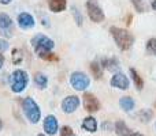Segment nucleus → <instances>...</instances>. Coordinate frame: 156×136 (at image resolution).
<instances>
[{
  "mask_svg": "<svg viewBox=\"0 0 156 136\" xmlns=\"http://www.w3.org/2000/svg\"><path fill=\"white\" fill-rule=\"evenodd\" d=\"M97 121H96V118L94 117H92V116H89V117H86V118H83V121H82V128L85 129L86 132H96L97 131Z\"/></svg>",
  "mask_w": 156,
  "mask_h": 136,
  "instance_id": "obj_14",
  "label": "nucleus"
},
{
  "mask_svg": "<svg viewBox=\"0 0 156 136\" xmlns=\"http://www.w3.org/2000/svg\"><path fill=\"white\" fill-rule=\"evenodd\" d=\"M130 76H132L133 83H134L136 88H137L138 91L143 90V87H144V80H143V78L140 76V74H138V72L136 71L134 68H130Z\"/></svg>",
  "mask_w": 156,
  "mask_h": 136,
  "instance_id": "obj_17",
  "label": "nucleus"
},
{
  "mask_svg": "<svg viewBox=\"0 0 156 136\" xmlns=\"http://www.w3.org/2000/svg\"><path fill=\"white\" fill-rule=\"evenodd\" d=\"M137 136H144V135H140V134H137Z\"/></svg>",
  "mask_w": 156,
  "mask_h": 136,
  "instance_id": "obj_34",
  "label": "nucleus"
},
{
  "mask_svg": "<svg viewBox=\"0 0 156 136\" xmlns=\"http://www.w3.org/2000/svg\"><path fill=\"white\" fill-rule=\"evenodd\" d=\"M30 44H32L34 52L37 53V56L41 57V59H44L48 53H51V51L55 46L54 41H52L51 38H48L47 35H44V34L34 35V37L32 38V41H30Z\"/></svg>",
  "mask_w": 156,
  "mask_h": 136,
  "instance_id": "obj_2",
  "label": "nucleus"
},
{
  "mask_svg": "<svg viewBox=\"0 0 156 136\" xmlns=\"http://www.w3.org/2000/svg\"><path fill=\"white\" fill-rule=\"evenodd\" d=\"M119 106H121L122 110H125V112H132L136 106V102L132 97H122V98L119 99Z\"/></svg>",
  "mask_w": 156,
  "mask_h": 136,
  "instance_id": "obj_15",
  "label": "nucleus"
},
{
  "mask_svg": "<svg viewBox=\"0 0 156 136\" xmlns=\"http://www.w3.org/2000/svg\"><path fill=\"white\" fill-rule=\"evenodd\" d=\"M130 2H132L133 7L136 8L137 12L143 14L148 10V3H147V0H130Z\"/></svg>",
  "mask_w": 156,
  "mask_h": 136,
  "instance_id": "obj_21",
  "label": "nucleus"
},
{
  "mask_svg": "<svg viewBox=\"0 0 156 136\" xmlns=\"http://www.w3.org/2000/svg\"><path fill=\"white\" fill-rule=\"evenodd\" d=\"M110 33L112 35L114 41H115L116 46H118L121 51H127V49L132 48V45L134 44V37L130 32H127L126 29H122V27H115L112 26L110 29Z\"/></svg>",
  "mask_w": 156,
  "mask_h": 136,
  "instance_id": "obj_1",
  "label": "nucleus"
},
{
  "mask_svg": "<svg viewBox=\"0 0 156 136\" xmlns=\"http://www.w3.org/2000/svg\"><path fill=\"white\" fill-rule=\"evenodd\" d=\"M82 102L83 108L88 110L89 113H94L100 109V102L96 98V95H93L92 93H85L82 95Z\"/></svg>",
  "mask_w": 156,
  "mask_h": 136,
  "instance_id": "obj_7",
  "label": "nucleus"
},
{
  "mask_svg": "<svg viewBox=\"0 0 156 136\" xmlns=\"http://www.w3.org/2000/svg\"><path fill=\"white\" fill-rule=\"evenodd\" d=\"M60 136H76V134H74L73 128L69 125H65L60 128Z\"/></svg>",
  "mask_w": 156,
  "mask_h": 136,
  "instance_id": "obj_25",
  "label": "nucleus"
},
{
  "mask_svg": "<svg viewBox=\"0 0 156 136\" xmlns=\"http://www.w3.org/2000/svg\"><path fill=\"white\" fill-rule=\"evenodd\" d=\"M147 52L149 55L156 56V38H151L147 41Z\"/></svg>",
  "mask_w": 156,
  "mask_h": 136,
  "instance_id": "obj_23",
  "label": "nucleus"
},
{
  "mask_svg": "<svg viewBox=\"0 0 156 136\" xmlns=\"http://www.w3.org/2000/svg\"><path fill=\"white\" fill-rule=\"evenodd\" d=\"M151 5H152V8H154V10L156 11V0H154V2L151 3Z\"/></svg>",
  "mask_w": 156,
  "mask_h": 136,
  "instance_id": "obj_30",
  "label": "nucleus"
},
{
  "mask_svg": "<svg viewBox=\"0 0 156 136\" xmlns=\"http://www.w3.org/2000/svg\"><path fill=\"white\" fill-rule=\"evenodd\" d=\"M48 5L52 12H62L67 7V2L66 0H48Z\"/></svg>",
  "mask_w": 156,
  "mask_h": 136,
  "instance_id": "obj_13",
  "label": "nucleus"
},
{
  "mask_svg": "<svg viewBox=\"0 0 156 136\" xmlns=\"http://www.w3.org/2000/svg\"><path fill=\"white\" fill-rule=\"evenodd\" d=\"M8 49V42L5 40H0V52H4Z\"/></svg>",
  "mask_w": 156,
  "mask_h": 136,
  "instance_id": "obj_26",
  "label": "nucleus"
},
{
  "mask_svg": "<svg viewBox=\"0 0 156 136\" xmlns=\"http://www.w3.org/2000/svg\"><path fill=\"white\" fill-rule=\"evenodd\" d=\"M152 116H154V112L149 110V109H144V110L140 112V118H141L143 123H149L151 118H152Z\"/></svg>",
  "mask_w": 156,
  "mask_h": 136,
  "instance_id": "obj_22",
  "label": "nucleus"
},
{
  "mask_svg": "<svg viewBox=\"0 0 156 136\" xmlns=\"http://www.w3.org/2000/svg\"><path fill=\"white\" fill-rule=\"evenodd\" d=\"M12 0H0V4H10Z\"/></svg>",
  "mask_w": 156,
  "mask_h": 136,
  "instance_id": "obj_29",
  "label": "nucleus"
},
{
  "mask_svg": "<svg viewBox=\"0 0 156 136\" xmlns=\"http://www.w3.org/2000/svg\"><path fill=\"white\" fill-rule=\"evenodd\" d=\"M2 128H3V121L0 120V129H2Z\"/></svg>",
  "mask_w": 156,
  "mask_h": 136,
  "instance_id": "obj_32",
  "label": "nucleus"
},
{
  "mask_svg": "<svg viewBox=\"0 0 156 136\" xmlns=\"http://www.w3.org/2000/svg\"><path fill=\"white\" fill-rule=\"evenodd\" d=\"M44 60H48V61H58V56H55L54 53H48L45 57H44Z\"/></svg>",
  "mask_w": 156,
  "mask_h": 136,
  "instance_id": "obj_27",
  "label": "nucleus"
},
{
  "mask_svg": "<svg viewBox=\"0 0 156 136\" xmlns=\"http://www.w3.org/2000/svg\"><path fill=\"white\" fill-rule=\"evenodd\" d=\"M70 85L73 86V88H76L77 91H83L89 87L90 79H89L83 72L76 71L70 75Z\"/></svg>",
  "mask_w": 156,
  "mask_h": 136,
  "instance_id": "obj_6",
  "label": "nucleus"
},
{
  "mask_svg": "<svg viewBox=\"0 0 156 136\" xmlns=\"http://www.w3.org/2000/svg\"><path fill=\"white\" fill-rule=\"evenodd\" d=\"M34 83L38 86V88L44 90V88H47V86H48V78L44 74H41V72H37V74L34 75Z\"/></svg>",
  "mask_w": 156,
  "mask_h": 136,
  "instance_id": "obj_18",
  "label": "nucleus"
},
{
  "mask_svg": "<svg viewBox=\"0 0 156 136\" xmlns=\"http://www.w3.org/2000/svg\"><path fill=\"white\" fill-rule=\"evenodd\" d=\"M18 25L21 29L23 30H29V29H33L36 25V21L33 18L32 14L29 12H21L18 16Z\"/></svg>",
  "mask_w": 156,
  "mask_h": 136,
  "instance_id": "obj_12",
  "label": "nucleus"
},
{
  "mask_svg": "<svg viewBox=\"0 0 156 136\" xmlns=\"http://www.w3.org/2000/svg\"><path fill=\"white\" fill-rule=\"evenodd\" d=\"M110 85L112 86V87L119 88V90H127L129 86H130V80L125 74H122V72H116V74H114V76L111 78Z\"/></svg>",
  "mask_w": 156,
  "mask_h": 136,
  "instance_id": "obj_8",
  "label": "nucleus"
},
{
  "mask_svg": "<svg viewBox=\"0 0 156 136\" xmlns=\"http://www.w3.org/2000/svg\"><path fill=\"white\" fill-rule=\"evenodd\" d=\"M71 12H73L74 19H76L77 25H78V26H82V23H83V18H82V15H81V12L78 11V8H77V7H71Z\"/></svg>",
  "mask_w": 156,
  "mask_h": 136,
  "instance_id": "obj_24",
  "label": "nucleus"
},
{
  "mask_svg": "<svg viewBox=\"0 0 156 136\" xmlns=\"http://www.w3.org/2000/svg\"><path fill=\"white\" fill-rule=\"evenodd\" d=\"M127 136H137V134H134V132H130V134L127 135Z\"/></svg>",
  "mask_w": 156,
  "mask_h": 136,
  "instance_id": "obj_31",
  "label": "nucleus"
},
{
  "mask_svg": "<svg viewBox=\"0 0 156 136\" xmlns=\"http://www.w3.org/2000/svg\"><path fill=\"white\" fill-rule=\"evenodd\" d=\"M27 83H29V76L23 69H15L11 75V90L14 93L19 94L26 88Z\"/></svg>",
  "mask_w": 156,
  "mask_h": 136,
  "instance_id": "obj_4",
  "label": "nucleus"
},
{
  "mask_svg": "<svg viewBox=\"0 0 156 136\" xmlns=\"http://www.w3.org/2000/svg\"><path fill=\"white\" fill-rule=\"evenodd\" d=\"M37 136H45V135H43V134H38Z\"/></svg>",
  "mask_w": 156,
  "mask_h": 136,
  "instance_id": "obj_33",
  "label": "nucleus"
},
{
  "mask_svg": "<svg viewBox=\"0 0 156 136\" xmlns=\"http://www.w3.org/2000/svg\"><path fill=\"white\" fill-rule=\"evenodd\" d=\"M86 11H88V15L90 18V21L96 22V23H100V22L104 21L105 18L104 11L99 5L97 0H88L86 2Z\"/></svg>",
  "mask_w": 156,
  "mask_h": 136,
  "instance_id": "obj_5",
  "label": "nucleus"
},
{
  "mask_svg": "<svg viewBox=\"0 0 156 136\" xmlns=\"http://www.w3.org/2000/svg\"><path fill=\"white\" fill-rule=\"evenodd\" d=\"M12 19L4 12L0 14V34L10 37L11 33H12Z\"/></svg>",
  "mask_w": 156,
  "mask_h": 136,
  "instance_id": "obj_11",
  "label": "nucleus"
},
{
  "mask_svg": "<svg viewBox=\"0 0 156 136\" xmlns=\"http://www.w3.org/2000/svg\"><path fill=\"white\" fill-rule=\"evenodd\" d=\"M101 67H104L108 71L114 72L116 69H119V61L115 57H110V59H103L101 60Z\"/></svg>",
  "mask_w": 156,
  "mask_h": 136,
  "instance_id": "obj_16",
  "label": "nucleus"
},
{
  "mask_svg": "<svg viewBox=\"0 0 156 136\" xmlns=\"http://www.w3.org/2000/svg\"><path fill=\"white\" fill-rule=\"evenodd\" d=\"M43 127H44V131H45V134L49 135V136L56 135L58 131H59V123H58L56 117H55V116H52V114L47 116V117L44 118Z\"/></svg>",
  "mask_w": 156,
  "mask_h": 136,
  "instance_id": "obj_10",
  "label": "nucleus"
},
{
  "mask_svg": "<svg viewBox=\"0 0 156 136\" xmlns=\"http://www.w3.org/2000/svg\"><path fill=\"white\" fill-rule=\"evenodd\" d=\"M3 65H4V56L0 53V69L3 68Z\"/></svg>",
  "mask_w": 156,
  "mask_h": 136,
  "instance_id": "obj_28",
  "label": "nucleus"
},
{
  "mask_svg": "<svg viewBox=\"0 0 156 136\" xmlns=\"http://www.w3.org/2000/svg\"><path fill=\"white\" fill-rule=\"evenodd\" d=\"M90 72H92V75H93V78L96 80L101 79V76H103V67L100 65L99 61L90 63Z\"/></svg>",
  "mask_w": 156,
  "mask_h": 136,
  "instance_id": "obj_19",
  "label": "nucleus"
},
{
  "mask_svg": "<svg viewBox=\"0 0 156 136\" xmlns=\"http://www.w3.org/2000/svg\"><path fill=\"white\" fill-rule=\"evenodd\" d=\"M22 109H23V113L26 116V118L30 121L32 124H37L41 118V110L40 106L36 104V101L30 97H26V98L22 99Z\"/></svg>",
  "mask_w": 156,
  "mask_h": 136,
  "instance_id": "obj_3",
  "label": "nucleus"
},
{
  "mask_svg": "<svg viewBox=\"0 0 156 136\" xmlns=\"http://www.w3.org/2000/svg\"><path fill=\"white\" fill-rule=\"evenodd\" d=\"M80 106V98L77 95H67L62 101V110L66 114L74 113Z\"/></svg>",
  "mask_w": 156,
  "mask_h": 136,
  "instance_id": "obj_9",
  "label": "nucleus"
},
{
  "mask_svg": "<svg viewBox=\"0 0 156 136\" xmlns=\"http://www.w3.org/2000/svg\"><path fill=\"white\" fill-rule=\"evenodd\" d=\"M115 131H116V134H118L119 136H127L130 132H132L129 129V127H127L122 120H119V121H116L115 123Z\"/></svg>",
  "mask_w": 156,
  "mask_h": 136,
  "instance_id": "obj_20",
  "label": "nucleus"
}]
</instances>
